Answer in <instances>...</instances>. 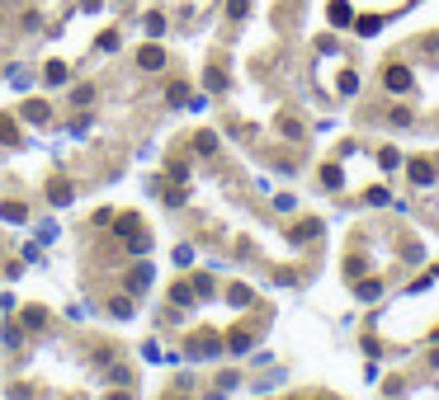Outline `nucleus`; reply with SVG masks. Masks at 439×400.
Instances as JSON below:
<instances>
[{
  "mask_svg": "<svg viewBox=\"0 0 439 400\" xmlns=\"http://www.w3.org/2000/svg\"><path fill=\"white\" fill-rule=\"evenodd\" d=\"M71 198H76V184H71V179H62V174L47 179V202H52V207H71Z\"/></svg>",
  "mask_w": 439,
  "mask_h": 400,
  "instance_id": "nucleus-1",
  "label": "nucleus"
},
{
  "mask_svg": "<svg viewBox=\"0 0 439 400\" xmlns=\"http://www.w3.org/2000/svg\"><path fill=\"white\" fill-rule=\"evenodd\" d=\"M137 66H142V71H161V66H166V52H161L156 43H147L137 52Z\"/></svg>",
  "mask_w": 439,
  "mask_h": 400,
  "instance_id": "nucleus-2",
  "label": "nucleus"
},
{
  "mask_svg": "<svg viewBox=\"0 0 439 400\" xmlns=\"http://www.w3.org/2000/svg\"><path fill=\"white\" fill-rule=\"evenodd\" d=\"M0 221H10V226H24V221H29V207H24V202H0Z\"/></svg>",
  "mask_w": 439,
  "mask_h": 400,
  "instance_id": "nucleus-3",
  "label": "nucleus"
},
{
  "mask_svg": "<svg viewBox=\"0 0 439 400\" xmlns=\"http://www.w3.org/2000/svg\"><path fill=\"white\" fill-rule=\"evenodd\" d=\"M147 283H152V269H147V264H137V269L128 273V292H147Z\"/></svg>",
  "mask_w": 439,
  "mask_h": 400,
  "instance_id": "nucleus-4",
  "label": "nucleus"
},
{
  "mask_svg": "<svg viewBox=\"0 0 439 400\" xmlns=\"http://www.w3.org/2000/svg\"><path fill=\"white\" fill-rule=\"evenodd\" d=\"M24 118H29V123H47V118H52V108H47L43 99H29V104H24Z\"/></svg>",
  "mask_w": 439,
  "mask_h": 400,
  "instance_id": "nucleus-5",
  "label": "nucleus"
},
{
  "mask_svg": "<svg viewBox=\"0 0 439 400\" xmlns=\"http://www.w3.org/2000/svg\"><path fill=\"white\" fill-rule=\"evenodd\" d=\"M0 141H5V146H15L19 141V123L15 118H0Z\"/></svg>",
  "mask_w": 439,
  "mask_h": 400,
  "instance_id": "nucleus-6",
  "label": "nucleus"
},
{
  "mask_svg": "<svg viewBox=\"0 0 439 400\" xmlns=\"http://www.w3.org/2000/svg\"><path fill=\"white\" fill-rule=\"evenodd\" d=\"M137 231H142V226H137V217H132V212H123V217H118V236H123V240H132Z\"/></svg>",
  "mask_w": 439,
  "mask_h": 400,
  "instance_id": "nucleus-7",
  "label": "nucleus"
},
{
  "mask_svg": "<svg viewBox=\"0 0 439 400\" xmlns=\"http://www.w3.org/2000/svg\"><path fill=\"white\" fill-rule=\"evenodd\" d=\"M142 29L152 33V38H161V33H166V15H147L142 19Z\"/></svg>",
  "mask_w": 439,
  "mask_h": 400,
  "instance_id": "nucleus-8",
  "label": "nucleus"
},
{
  "mask_svg": "<svg viewBox=\"0 0 439 400\" xmlns=\"http://www.w3.org/2000/svg\"><path fill=\"white\" fill-rule=\"evenodd\" d=\"M43 307H24V325H29V330H43Z\"/></svg>",
  "mask_w": 439,
  "mask_h": 400,
  "instance_id": "nucleus-9",
  "label": "nucleus"
},
{
  "mask_svg": "<svg viewBox=\"0 0 439 400\" xmlns=\"http://www.w3.org/2000/svg\"><path fill=\"white\" fill-rule=\"evenodd\" d=\"M175 307H185V302H194V283H175Z\"/></svg>",
  "mask_w": 439,
  "mask_h": 400,
  "instance_id": "nucleus-10",
  "label": "nucleus"
},
{
  "mask_svg": "<svg viewBox=\"0 0 439 400\" xmlns=\"http://www.w3.org/2000/svg\"><path fill=\"white\" fill-rule=\"evenodd\" d=\"M166 99H171V104H189V85H180V80H175L171 90H166Z\"/></svg>",
  "mask_w": 439,
  "mask_h": 400,
  "instance_id": "nucleus-11",
  "label": "nucleus"
},
{
  "mask_svg": "<svg viewBox=\"0 0 439 400\" xmlns=\"http://www.w3.org/2000/svg\"><path fill=\"white\" fill-rule=\"evenodd\" d=\"M208 90H227V76H222V71H218V66H208Z\"/></svg>",
  "mask_w": 439,
  "mask_h": 400,
  "instance_id": "nucleus-12",
  "label": "nucleus"
},
{
  "mask_svg": "<svg viewBox=\"0 0 439 400\" xmlns=\"http://www.w3.org/2000/svg\"><path fill=\"white\" fill-rule=\"evenodd\" d=\"M43 76H47V85H62V80H66V66H62V62H52Z\"/></svg>",
  "mask_w": 439,
  "mask_h": 400,
  "instance_id": "nucleus-13",
  "label": "nucleus"
},
{
  "mask_svg": "<svg viewBox=\"0 0 439 400\" xmlns=\"http://www.w3.org/2000/svg\"><path fill=\"white\" fill-rule=\"evenodd\" d=\"M118 43H123V38H118V33H99V52H113V47H118Z\"/></svg>",
  "mask_w": 439,
  "mask_h": 400,
  "instance_id": "nucleus-14",
  "label": "nucleus"
},
{
  "mask_svg": "<svg viewBox=\"0 0 439 400\" xmlns=\"http://www.w3.org/2000/svg\"><path fill=\"white\" fill-rule=\"evenodd\" d=\"M194 146H199V151L208 155V151H213V146H218V141H213V132H199V141H194Z\"/></svg>",
  "mask_w": 439,
  "mask_h": 400,
  "instance_id": "nucleus-15",
  "label": "nucleus"
},
{
  "mask_svg": "<svg viewBox=\"0 0 439 400\" xmlns=\"http://www.w3.org/2000/svg\"><path fill=\"white\" fill-rule=\"evenodd\" d=\"M109 311H113V316H132V302H118V297H113Z\"/></svg>",
  "mask_w": 439,
  "mask_h": 400,
  "instance_id": "nucleus-16",
  "label": "nucleus"
},
{
  "mask_svg": "<svg viewBox=\"0 0 439 400\" xmlns=\"http://www.w3.org/2000/svg\"><path fill=\"white\" fill-rule=\"evenodd\" d=\"M90 99H94V85H80V90H76V108L90 104Z\"/></svg>",
  "mask_w": 439,
  "mask_h": 400,
  "instance_id": "nucleus-17",
  "label": "nucleus"
},
{
  "mask_svg": "<svg viewBox=\"0 0 439 400\" xmlns=\"http://www.w3.org/2000/svg\"><path fill=\"white\" fill-rule=\"evenodd\" d=\"M227 15L241 19V15H246V0H227Z\"/></svg>",
  "mask_w": 439,
  "mask_h": 400,
  "instance_id": "nucleus-18",
  "label": "nucleus"
},
{
  "mask_svg": "<svg viewBox=\"0 0 439 400\" xmlns=\"http://www.w3.org/2000/svg\"><path fill=\"white\" fill-rule=\"evenodd\" d=\"M113 400H128V396H113Z\"/></svg>",
  "mask_w": 439,
  "mask_h": 400,
  "instance_id": "nucleus-19",
  "label": "nucleus"
}]
</instances>
